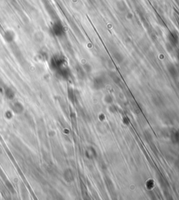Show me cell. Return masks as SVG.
Returning <instances> with one entry per match:
<instances>
[{"label":"cell","instance_id":"obj_5","mask_svg":"<svg viewBox=\"0 0 179 200\" xmlns=\"http://www.w3.org/2000/svg\"><path fill=\"white\" fill-rule=\"evenodd\" d=\"M14 111L17 113V114H20V113L23 112V106L19 102L16 103L14 106Z\"/></svg>","mask_w":179,"mask_h":200},{"label":"cell","instance_id":"obj_3","mask_svg":"<svg viewBox=\"0 0 179 200\" xmlns=\"http://www.w3.org/2000/svg\"><path fill=\"white\" fill-rule=\"evenodd\" d=\"M168 39L169 40L170 43L173 45H176L178 42V34L175 31H171L168 35Z\"/></svg>","mask_w":179,"mask_h":200},{"label":"cell","instance_id":"obj_1","mask_svg":"<svg viewBox=\"0 0 179 200\" xmlns=\"http://www.w3.org/2000/svg\"><path fill=\"white\" fill-rule=\"evenodd\" d=\"M65 60L62 55H55L52 57L51 60V66L53 69L59 70L62 67H63Z\"/></svg>","mask_w":179,"mask_h":200},{"label":"cell","instance_id":"obj_4","mask_svg":"<svg viewBox=\"0 0 179 200\" xmlns=\"http://www.w3.org/2000/svg\"><path fill=\"white\" fill-rule=\"evenodd\" d=\"M16 37V34L12 30H7L4 33V39L7 42L10 43V42L14 41Z\"/></svg>","mask_w":179,"mask_h":200},{"label":"cell","instance_id":"obj_6","mask_svg":"<svg viewBox=\"0 0 179 200\" xmlns=\"http://www.w3.org/2000/svg\"><path fill=\"white\" fill-rule=\"evenodd\" d=\"M5 94H6V97L9 98V99H14V96H15V93L10 88H8L7 90H6V92H5Z\"/></svg>","mask_w":179,"mask_h":200},{"label":"cell","instance_id":"obj_2","mask_svg":"<svg viewBox=\"0 0 179 200\" xmlns=\"http://www.w3.org/2000/svg\"><path fill=\"white\" fill-rule=\"evenodd\" d=\"M51 30H52L53 34L57 36H62L65 32L64 25L60 21H55L52 25Z\"/></svg>","mask_w":179,"mask_h":200}]
</instances>
